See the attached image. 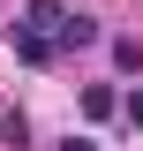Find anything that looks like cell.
I'll return each instance as SVG.
<instances>
[{
	"label": "cell",
	"instance_id": "cell-1",
	"mask_svg": "<svg viewBox=\"0 0 143 151\" xmlns=\"http://www.w3.org/2000/svg\"><path fill=\"white\" fill-rule=\"evenodd\" d=\"M15 60H23V68H53V60H60V38L23 30V23H15Z\"/></svg>",
	"mask_w": 143,
	"mask_h": 151
},
{
	"label": "cell",
	"instance_id": "cell-2",
	"mask_svg": "<svg viewBox=\"0 0 143 151\" xmlns=\"http://www.w3.org/2000/svg\"><path fill=\"white\" fill-rule=\"evenodd\" d=\"M60 53H75V45H98V38H106V30H98V15H60Z\"/></svg>",
	"mask_w": 143,
	"mask_h": 151
},
{
	"label": "cell",
	"instance_id": "cell-3",
	"mask_svg": "<svg viewBox=\"0 0 143 151\" xmlns=\"http://www.w3.org/2000/svg\"><path fill=\"white\" fill-rule=\"evenodd\" d=\"M60 15H68L60 0H23V30H45V38H53V30H60Z\"/></svg>",
	"mask_w": 143,
	"mask_h": 151
},
{
	"label": "cell",
	"instance_id": "cell-4",
	"mask_svg": "<svg viewBox=\"0 0 143 151\" xmlns=\"http://www.w3.org/2000/svg\"><path fill=\"white\" fill-rule=\"evenodd\" d=\"M83 113L90 121H113V113H121V91H113V83H83Z\"/></svg>",
	"mask_w": 143,
	"mask_h": 151
},
{
	"label": "cell",
	"instance_id": "cell-5",
	"mask_svg": "<svg viewBox=\"0 0 143 151\" xmlns=\"http://www.w3.org/2000/svg\"><path fill=\"white\" fill-rule=\"evenodd\" d=\"M0 144H15V151H30V121H23L15 106H0Z\"/></svg>",
	"mask_w": 143,
	"mask_h": 151
},
{
	"label": "cell",
	"instance_id": "cell-6",
	"mask_svg": "<svg viewBox=\"0 0 143 151\" xmlns=\"http://www.w3.org/2000/svg\"><path fill=\"white\" fill-rule=\"evenodd\" d=\"M113 68H121V76L143 68V38H113Z\"/></svg>",
	"mask_w": 143,
	"mask_h": 151
},
{
	"label": "cell",
	"instance_id": "cell-7",
	"mask_svg": "<svg viewBox=\"0 0 143 151\" xmlns=\"http://www.w3.org/2000/svg\"><path fill=\"white\" fill-rule=\"evenodd\" d=\"M121 113H128V129H143V91H128V98H121Z\"/></svg>",
	"mask_w": 143,
	"mask_h": 151
},
{
	"label": "cell",
	"instance_id": "cell-8",
	"mask_svg": "<svg viewBox=\"0 0 143 151\" xmlns=\"http://www.w3.org/2000/svg\"><path fill=\"white\" fill-rule=\"evenodd\" d=\"M60 151H98V144H90V136H68V144H60Z\"/></svg>",
	"mask_w": 143,
	"mask_h": 151
}]
</instances>
